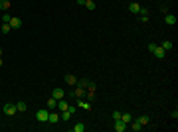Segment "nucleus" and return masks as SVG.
<instances>
[{
  "instance_id": "f257e3e1",
  "label": "nucleus",
  "mask_w": 178,
  "mask_h": 132,
  "mask_svg": "<svg viewBox=\"0 0 178 132\" xmlns=\"http://www.w3.org/2000/svg\"><path fill=\"white\" fill-rule=\"evenodd\" d=\"M2 110H4V114H8V116H12V114L18 113V109H16V104H14V103H6Z\"/></svg>"
},
{
  "instance_id": "f03ea898",
  "label": "nucleus",
  "mask_w": 178,
  "mask_h": 132,
  "mask_svg": "<svg viewBox=\"0 0 178 132\" xmlns=\"http://www.w3.org/2000/svg\"><path fill=\"white\" fill-rule=\"evenodd\" d=\"M48 116H50V110H38L36 113V120L38 122H48Z\"/></svg>"
},
{
  "instance_id": "7ed1b4c3",
  "label": "nucleus",
  "mask_w": 178,
  "mask_h": 132,
  "mask_svg": "<svg viewBox=\"0 0 178 132\" xmlns=\"http://www.w3.org/2000/svg\"><path fill=\"white\" fill-rule=\"evenodd\" d=\"M10 28L12 30H20L22 28V20H20L18 16H12V18H10Z\"/></svg>"
},
{
  "instance_id": "20e7f679",
  "label": "nucleus",
  "mask_w": 178,
  "mask_h": 132,
  "mask_svg": "<svg viewBox=\"0 0 178 132\" xmlns=\"http://www.w3.org/2000/svg\"><path fill=\"white\" fill-rule=\"evenodd\" d=\"M113 128H115L117 132H125V130H127V124L123 122L121 118H119V120H115V122H113Z\"/></svg>"
},
{
  "instance_id": "39448f33",
  "label": "nucleus",
  "mask_w": 178,
  "mask_h": 132,
  "mask_svg": "<svg viewBox=\"0 0 178 132\" xmlns=\"http://www.w3.org/2000/svg\"><path fill=\"white\" fill-rule=\"evenodd\" d=\"M73 97H75V99H83V97H85V89H83V87H79V85H75Z\"/></svg>"
},
{
  "instance_id": "423d86ee",
  "label": "nucleus",
  "mask_w": 178,
  "mask_h": 132,
  "mask_svg": "<svg viewBox=\"0 0 178 132\" xmlns=\"http://www.w3.org/2000/svg\"><path fill=\"white\" fill-rule=\"evenodd\" d=\"M52 97H54L56 101H60V99H63V97H66V93H63V89H60V87H57V89H54Z\"/></svg>"
},
{
  "instance_id": "0eeeda50",
  "label": "nucleus",
  "mask_w": 178,
  "mask_h": 132,
  "mask_svg": "<svg viewBox=\"0 0 178 132\" xmlns=\"http://www.w3.org/2000/svg\"><path fill=\"white\" fill-rule=\"evenodd\" d=\"M48 122H50V124H57V122H60V114H57V113H50Z\"/></svg>"
},
{
  "instance_id": "6e6552de",
  "label": "nucleus",
  "mask_w": 178,
  "mask_h": 132,
  "mask_svg": "<svg viewBox=\"0 0 178 132\" xmlns=\"http://www.w3.org/2000/svg\"><path fill=\"white\" fill-rule=\"evenodd\" d=\"M77 107L83 109V110H89L91 109V103H87V101H83V99H77Z\"/></svg>"
},
{
  "instance_id": "1a4fd4ad",
  "label": "nucleus",
  "mask_w": 178,
  "mask_h": 132,
  "mask_svg": "<svg viewBox=\"0 0 178 132\" xmlns=\"http://www.w3.org/2000/svg\"><path fill=\"white\" fill-rule=\"evenodd\" d=\"M152 53H155V55L158 57V59H164V57H166V51H164V49H162L160 45H156V49H155Z\"/></svg>"
},
{
  "instance_id": "9d476101",
  "label": "nucleus",
  "mask_w": 178,
  "mask_h": 132,
  "mask_svg": "<svg viewBox=\"0 0 178 132\" xmlns=\"http://www.w3.org/2000/svg\"><path fill=\"white\" fill-rule=\"evenodd\" d=\"M10 6H12V2H10V0H0V10H2V12H8Z\"/></svg>"
},
{
  "instance_id": "9b49d317",
  "label": "nucleus",
  "mask_w": 178,
  "mask_h": 132,
  "mask_svg": "<svg viewBox=\"0 0 178 132\" xmlns=\"http://www.w3.org/2000/svg\"><path fill=\"white\" fill-rule=\"evenodd\" d=\"M57 109H60V110H67V109H69V103H67L66 99H60V101H57Z\"/></svg>"
},
{
  "instance_id": "f8f14e48",
  "label": "nucleus",
  "mask_w": 178,
  "mask_h": 132,
  "mask_svg": "<svg viewBox=\"0 0 178 132\" xmlns=\"http://www.w3.org/2000/svg\"><path fill=\"white\" fill-rule=\"evenodd\" d=\"M160 47H162L164 51H170V49H174V43L170 42V40H164V42H162V45H160Z\"/></svg>"
},
{
  "instance_id": "ddd939ff",
  "label": "nucleus",
  "mask_w": 178,
  "mask_h": 132,
  "mask_svg": "<svg viewBox=\"0 0 178 132\" xmlns=\"http://www.w3.org/2000/svg\"><path fill=\"white\" fill-rule=\"evenodd\" d=\"M63 79H66V83H67V85H77V77H75V75H71V73H69V75H66Z\"/></svg>"
},
{
  "instance_id": "4468645a",
  "label": "nucleus",
  "mask_w": 178,
  "mask_h": 132,
  "mask_svg": "<svg viewBox=\"0 0 178 132\" xmlns=\"http://www.w3.org/2000/svg\"><path fill=\"white\" fill-rule=\"evenodd\" d=\"M164 22L168 24V26H174V24H176V16L174 14H166L164 16Z\"/></svg>"
},
{
  "instance_id": "2eb2a0df",
  "label": "nucleus",
  "mask_w": 178,
  "mask_h": 132,
  "mask_svg": "<svg viewBox=\"0 0 178 132\" xmlns=\"http://www.w3.org/2000/svg\"><path fill=\"white\" fill-rule=\"evenodd\" d=\"M139 10H141V4H137V2H131V4H129V12L139 14Z\"/></svg>"
},
{
  "instance_id": "dca6fc26",
  "label": "nucleus",
  "mask_w": 178,
  "mask_h": 132,
  "mask_svg": "<svg viewBox=\"0 0 178 132\" xmlns=\"http://www.w3.org/2000/svg\"><path fill=\"white\" fill-rule=\"evenodd\" d=\"M139 16H141L143 22H149V10H146V8H141V10H139Z\"/></svg>"
},
{
  "instance_id": "f3484780",
  "label": "nucleus",
  "mask_w": 178,
  "mask_h": 132,
  "mask_svg": "<svg viewBox=\"0 0 178 132\" xmlns=\"http://www.w3.org/2000/svg\"><path fill=\"white\" fill-rule=\"evenodd\" d=\"M121 120H123V122L127 124V126H129V122H131V120H133V116H131V114H129V113H125V114L121 113Z\"/></svg>"
},
{
  "instance_id": "a211bd4d",
  "label": "nucleus",
  "mask_w": 178,
  "mask_h": 132,
  "mask_svg": "<svg viewBox=\"0 0 178 132\" xmlns=\"http://www.w3.org/2000/svg\"><path fill=\"white\" fill-rule=\"evenodd\" d=\"M137 120L141 122V126H146V124L150 122V118H149V116H145V114H143V116H139V118H137Z\"/></svg>"
},
{
  "instance_id": "6ab92c4d",
  "label": "nucleus",
  "mask_w": 178,
  "mask_h": 132,
  "mask_svg": "<svg viewBox=\"0 0 178 132\" xmlns=\"http://www.w3.org/2000/svg\"><path fill=\"white\" fill-rule=\"evenodd\" d=\"M48 109H57V101L54 99V97H52V99H48Z\"/></svg>"
},
{
  "instance_id": "aec40b11",
  "label": "nucleus",
  "mask_w": 178,
  "mask_h": 132,
  "mask_svg": "<svg viewBox=\"0 0 178 132\" xmlns=\"http://www.w3.org/2000/svg\"><path fill=\"white\" fill-rule=\"evenodd\" d=\"M16 109H18V113H24L28 107H26V103H24V101H20V103H16Z\"/></svg>"
},
{
  "instance_id": "412c9836",
  "label": "nucleus",
  "mask_w": 178,
  "mask_h": 132,
  "mask_svg": "<svg viewBox=\"0 0 178 132\" xmlns=\"http://www.w3.org/2000/svg\"><path fill=\"white\" fill-rule=\"evenodd\" d=\"M83 130H85V124H83V122H77V124L73 126V132H83Z\"/></svg>"
},
{
  "instance_id": "4be33fe9",
  "label": "nucleus",
  "mask_w": 178,
  "mask_h": 132,
  "mask_svg": "<svg viewBox=\"0 0 178 132\" xmlns=\"http://www.w3.org/2000/svg\"><path fill=\"white\" fill-rule=\"evenodd\" d=\"M8 32H12L10 24H2V28H0V34H8Z\"/></svg>"
},
{
  "instance_id": "5701e85b",
  "label": "nucleus",
  "mask_w": 178,
  "mask_h": 132,
  "mask_svg": "<svg viewBox=\"0 0 178 132\" xmlns=\"http://www.w3.org/2000/svg\"><path fill=\"white\" fill-rule=\"evenodd\" d=\"M85 8L87 10H95V2L93 0H85Z\"/></svg>"
},
{
  "instance_id": "b1692460",
  "label": "nucleus",
  "mask_w": 178,
  "mask_h": 132,
  "mask_svg": "<svg viewBox=\"0 0 178 132\" xmlns=\"http://www.w3.org/2000/svg\"><path fill=\"white\" fill-rule=\"evenodd\" d=\"M10 18H12L10 14H4L2 16V24H10Z\"/></svg>"
},
{
  "instance_id": "393cba45",
  "label": "nucleus",
  "mask_w": 178,
  "mask_h": 132,
  "mask_svg": "<svg viewBox=\"0 0 178 132\" xmlns=\"http://www.w3.org/2000/svg\"><path fill=\"white\" fill-rule=\"evenodd\" d=\"M119 118H121V113H119V110H115V113H113V120H119Z\"/></svg>"
},
{
  "instance_id": "a878e982",
  "label": "nucleus",
  "mask_w": 178,
  "mask_h": 132,
  "mask_svg": "<svg viewBox=\"0 0 178 132\" xmlns=\"http://www.w3.org/2000/svg\"><path fill=\"white\" fill-rule=\"evenodd\" d=\"M155 49H156V43H149V51L152 53V51H155Z\"/></svg>"
},
{
  "instance_id": "bb28decb",
  "label": "nucleus",
  "mask_w": 178,
  "mask_h": 132,
  "mask_svg": "<svg viewBox=\"0 0 178 132\" xmlns=\"http://www.w3.org/2000/svg\"><path fill=\"white\" fill-rule=\"evenodd\" d=\"M77 6H85V0H77Z\"/></svg>"
},
{
  "instance_id": "cd10ccee",
  "label": "nucleus",
  "mask_w": 178,
  "mask_h": 132,
  "mask_svg": "<svg viewBox=\"0 0 178 132\" xmlns=\"http://www.w3.org/2000/svg\"><path fill=\"white\" fill-rule=\"evenodd\" d=\"M2 65H4V63H2V57H0V67H2Z\"/></svg>"
},
{
  "instance_id": "c85d7f7f",
  "label": "nucleus",
  "mask_w": 178,
  "mask_h": 132,
  "mask_svg": "<svg viewBox=\"0 0 178 132\" xmlns=\"http://www.w3.org/2000/svg\"><path fill=\"white\" fill-rule=\"evenodd\" d=\"M0 57H2V47H0Z\"/></svg>"
}]
</instances>
